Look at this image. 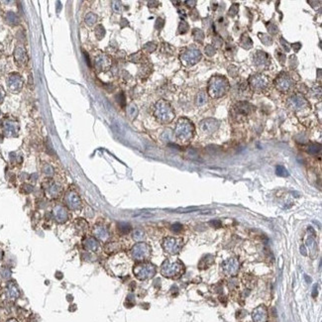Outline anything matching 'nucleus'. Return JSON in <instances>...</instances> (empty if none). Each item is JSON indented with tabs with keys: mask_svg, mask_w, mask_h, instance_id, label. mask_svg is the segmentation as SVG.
<instances>
[{
	"mask_svg": "<svg viewBox=\"0 0 322 322\" xmlns=\"http://www.w3.org/2000/svg\"><path fill=\"white\" fill-rule=\"evenodd\" d=\"M228 90V81L221 76L211 78L208 86V92L212 97H221Z\"/></svg>",
	"mask_w": 322,
	"mask_h": 322,
	"instance_id": "1",
	"label": "nucleus"
},
{
	"mask_svg": "<svg viewBox=\"0 0 322 322\" xmlns=\"http://www.w3.org/2000/svg\"><path fill=\"white\" fill-rule=\"evenodd\" d=\"M193 132V127L191 122L186 119H180L177 126V134L180 138H188Z\"/></svg>",
	"mask_w": 322,
	"mask_h": 322,
	"instance_id": "2",
	"label": "nucleus"
},
{
	"mask_svg": "<svg viewBox=\"0 0 322 322\" xmlns=\"http://www.w3.org/2000/svg\"><path fill=\"white\" fill-rule=\"evenodd\" d=\"M157 117L163 122H168L173 119V113L168 103L160 102L157 106Z\"/></svg>",
	"mask_w": 322,
	"mask_h": 322,
	"instance_id": "3",
	"label": "nucleus"
},
{
	"mask_svg": "<svg viewBox=\"0 0 322 322\" xmlns=\"http://www.w3.org/2000/svg\"><path fill=\"white\" fill-rule=\"evenodd\" d=\"M251 85L253 86V88H254L255 90H258V91L264 90L268 85V78L261 75H254L251 78Z\"/></svg>",
	"mask_w": 322,
	"mask_h": 322,
	"instance_id": "4",
	"label": "nucleus"
},
{
	"mask_svg": "<svg viewBox=\"0 0 322 322\" xmlns=\"http://www.w3.org/2000/svg\"><path fill=\"white\" fill-rule=\"evenodd\" d=\"M275 83H277L278 89H280V90L283 91V92H285V91H287L288 89H290L293 82L287 75H285L283 76H280V78L277 80V82Z\"/></svg>",
	"mask_w": 322,
	"mask_h": 322,
	"instance_id": "5",
	"label": "nucleus"
},
{
	"mask_svg": "<svg viewBox=\"0 0 322 322\" xmlns=\"http://www.w3.org/2000/svg\"><path fill=\"white\" fill-rule=\"evenodd\" d=\"M200 58H201L200 52L197 50H192V51H190V52L185 54L182 57V60L185 61V62H187L188 65H193V63H195Z\"/></svg>",
	"mask_w": 322,
	"mask_h": 322,
	"instance_id": "6",
	"label": "nucleus"
},
{
	"mask_svg": "<svg viewBox=\"0 0 322 322\" xmlns=\"http://www.w3.org/2000/svg\"><path fill=\"white\" fill-rule=\"evenodd\" d=\"M217 126H218V124H217L215 120L207 119L204 120L202 123H201V130L205 133H212L217 128Z\"/></svg>",
	"mask_w": 322,
	"mask_h": 322,
	"instance_id": "7",
	"label": "nucleus"
},
{
	"mask_svg": "<svg viewBox=\"0 0 322 322\" xmlns=\"http://www.w3.org/2000/svg\"><path fill=\"white\" fill-rule=\"evenodd\" d=\"M253 319L255 322H266L267 320V312L264 307H259L253 312Z\"/></svg>",
	"mask_w": 322,
	"mask_h": 322,
	"instance_id": "8",
	"label": "nucleus"
},
{
	"mask_svg": "<svg viewBox=\"0 0 322 322\" xmlns=\"http://www.w3.org/2000/svg\"><path fill=\"white\" fill-rule=\"evenodd\" d=\"M290 102L291 103V107L295 109H300L304 105H306V101L300 95H295V97H292L291 99H290Z\"/></svg>",
	"mask_w": 322,
	"mask_h": 322,
	"instance_id": "9",
	"label": "nucleus"
},
{
	"mask_svg": "<svg viewBox=\"0 0 322 322\" xmlns=\"http://www.w3.org/2000/svg\"><path fill=\"white\" fill-rule=\"evenodd\" d=\"M252 106L250 105L249 103H245V102H240L239 104H237L236 106V111L238 112V113H242L243 115H247L248 113L250 112V110H251Z\"/></svg>",
	"mask_w": 322,
	"mask_h": 322,
	"instance_id": "10",
	"label": "nucleus"
},
{
	"mask_svg": "<svg viewBox=\"0 0 322 322\" xmlns=\"http://www.w3.org/2000/svg\"><path fill=\"white\" fill-rule=\"evenodd\" d=\"M7 293H8V296L10 298H12V299H14V298H16L19 296V290H18L17 287L15 285V283H9L8 285V288H7Z\"/></svg>",
	"mask_w": 322,
	"mask_h": 322,
	"instance_id": "11",
	"label": "nucleus"
},
{
	"mask_svg": "<svg viewBox=\"0 0 322 322\" xmlns=\"http://www.w3.org/2000/svg\"><path fill=\"white\" fill-rule=\"evenodd\" d=\"M196 99H197L196 103H197L198 105H202V104H204V103H205V101H206V94H205V92L199 93L198 95H197V98H196Z\"/></svg>",
	"mask_w": 322,
	"mask_h": 322,
	"instance_id": "12",
	"label": "nucleus"
},
{
	"mask_svg": "<svg viewBox=\"0 0 322 322\" xmlns=\"http://www.w3.org/2000/svg\"><path fill=\"white\" fill-rule=\"evenodd\" d=\"M277 175H280V177H287L288 173H287V171L285 170V168L282 167V166H278L277 168Z\"/></svg>",
	"mask_w": 322,
	"mask_h": 322,
	"instance_id": "13",
	"label": "nucleus"
},
{
	"mask_svg": "<svg viewBox=\"0 0 322 322\" xmlns=\"http://www.w3.org/2000/svg\"><path fill=\"white\" fill-rule=\"evenodd\" d=\"M319 151H320V146L319 145H313V146H311V147L309 148L308 152L311 153V154H316V153L319 152Z\"/></svg>",
	"mask_w": 322,
	"mask_h": 322,
	"instance_id": "14",
	"label": "nucleus"
},
{
	"mask_svg": "<svg viewBox=\"0 0 322 322\" xmlns=\"http://www.w3.org/2000/svg\"><path fill=\"white\" fill-rule=\"evenodd\" d=\"M195 210H198V207H188V208H180V209H177V212H192V211H195Z\"/></svg>",
	"mask_w": 322,
	"mask_h": 322,
	"instance_id": "15",
	"label": "nucleus"
},
{
	"mask_svg": "<svg viewBox=\"0 0 322 322\" xmlns=\"http://www.w3.org/2000/svg\"><path fill=\"white\" fill-rule=\"evenodd\" d=\"M119 229L121 230L122 232H124V233H128L130 231V226L128 224H120Z\"/></svg>",
	"mask_w": 322,
	"mask_h": 322,
	"instance_id": "16",
	"label": "nucleus"
},
{
	"mask_svg": "<svg viewBox=\"0 0 322 322\" xmlns=\"http://www.w3.org/2000/svg\"><path fill=\"white\" fill-rule=\"evenodd\" d=\"M180 229H181V225H180V224L177 223V224H175V225H173V231L178 232Z\"/></svg>",
	"mask_w": 322,
	"mask_h": 322,
	"instance_id": "17",
	"label": "nucleus"
},
{
	"mask_svg": "<svg viewBox=\"0 0 322 322\" xmlns=\"http://www.w3.org/2000/svg\"><path fill=\"white\" fill-rule=\"evenodd\" d=\"M211 224H212V225H213V226H220V222L217 221V220H215V221H212V222H211Z\"/></svg>",
	"mask_w": 322,
	"mask_h": 322,
	"instance_id": "18",
	"label": "nucleus"
},
{
	"mask_svg": "<svg viewBox=\"0 0 322 322\" xmlns=\"http://www.w3.org/2000/svg\"><path fill=\"white\" fill-rule=\"evenodd\" d=\"M316 285H314V288H313V296H316V292H317V290H316Z\"/></svg>",
	"mask_w": 322,
	"mask_h": 322,
	"instance_id": "19",
	"label": "nucleus"
},
{
	"mask_svg": "<svg viewBox=\"0 0 322 322\" xmlns=\"http://www.w3.org/2000/svg\"><path fill=\"white\" fill-rule=\"evenodd\" d=\"M7 322H18V321L16 320V319H9Z\"/></svg>",
	"mask_w": 322,
	"mask_h": 322,
	"instance_id": "20",
	"label": "nucleus"
}]
</instances>
